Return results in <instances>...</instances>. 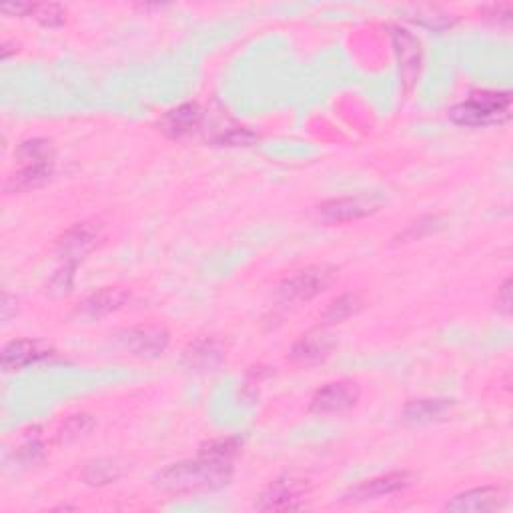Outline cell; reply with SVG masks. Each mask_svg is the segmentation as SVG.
I'll return each instance as SVG.
<instances>
[{
    "label": "cell",
    "mask_w": 513,
    "mask_h": 513,
    "mask_svg": "<svg viewBox=\"0 0 513 513\" xmlns=\"http://www.w3.org/2000/svg\"><path fill=\"white\" fill-rule=\"evenodd\" d=\"M233 475L231 462L199 454L195 462L172 464L156 475V485L171 493H197L219 490Z\"/></svg>",
    "instance_id": "1"
},
{
    "label": "cell",
    "mask_w": 513,
    "mask_h": 513,
    "mask_svg": "<svg viewBox=\"0 0 513 513\" xmlns=\"http://www.w3.org/2000/svg\"><path fill=\"white\" fill-rule=\"evenodd\" d=\"M511 112V97L508 93H475L465 102L449 111V119L464 127H485L506 123Z\"/></svg>",
    "instance_id": "2"
},
{
    "label": "cell",
    "mask_w": 513,
    "mask_h": 513,
    "mask_svg": "<svg viewBox=\"0 0 513 513\" xmlns=\"http://www.w3.org/2000/svg\"><path fill=\"white\" fill-rule=\"evenodd\" d=\"M335 269L329 265H311L297 275L289 277L279 287V295L285 301H309L319 293L327 291L335 281Z\"/></svg>",
    "instance_id": "3"
},
{
    "label": "cell",
    "mask_w": 513,
    "mask_h": 513,
    "mask_svg": "<svg viewBox=\"0 0 513 513\" xmlns=\"http://www.w3.org/2000/svg\"><path fill=\"white\" fill-rule=\"evenodd\" d=\"M307 485L301 480H277L261 493L257 508L265 511H287L299 509L305 500Z\"/></svg>",
    "instance_id": "4"
},
{
    "label": "cell",
    "mask_w": 513,
    "mask_h": 513,
    "mask_svg": "<svg viewBox=\"0 0 513 513\" xmlns=\"http://www.w3.org/2000/svg\"><path fill=\"white\" fill-rule=\"evenodd\" d=\"M359 387L353 381H335L319 389L311 402L313 413H343L358 403Z\"/></svg>",
    "instance_id": "5"
},
{
    "label": "cell",
    "mask_w": 513,
    "mask_h": 513,
    "mask_svg": "<svg viewBox=\"0 0 513 513\" xmlns=\"http://www.w3.org/2000/svg\"><path fill=\"white\" fill-rule=\"evenodd\" d=\"M335 349V337L327 332H311L303 335L297 343L291 347L289 358L299 365H315L327 359Z\"/></svg>",
    "instance_id": "6"
},
{
    "label": "cell",
    "mask_w": 513,
    "mask_h": 513,
    "mask_svg": "<svg viewBox=\"0 0 513 513\" xmlns=\"http://www.w3.org/2000/svg\"><path fill=\"white\" fill-rule=\"evenodd\" d=\"M169 345V333L159 325H141L127 333V347L137 358H156Z\"/></svg>",
    "instance_id": "7"
},
{
    "label": "cell",
    "mask_w": 513,
    "mask_h": 513,
    "mask_svg": "<svg viewBox=\"0 0 513 513\" xmlns=\"http://www.w3.org/2000/svg\"><path fill=\"white\" fill-rule=\"evenodd\" d=\"M503 503H506V498H503L501 490L477 488V490H469L465 493H459L457 498L447 503L446 509L457 513H485L500 509Z\"/></svg>",
    "instance_id": "8"
},
{
    "label": "cell",
    "mask_w": 513,
    "mask_h": 513,
    "mask_svg": "<svg viewBox=\"0 0 513 513\" xmlns=\"http://www.w3.org/2000/svg\"><path fill=\"white\" fill-rule=\"evenodd\" d=\"M410 483H411L410 473H387L384 477H376V480H369L358 485V488L347 495V500L349 501L379 500L385 498V495H394L397 491L405 490Z\"/></svg>",
    "instance_id": "9"
},
{
    "label": "cell",
    "mask_w": 513,
    "mask_h": 513,
    "mask_svg": "<svg viewBox=\"0 0 513 513\" xmlns=\"http://www.w3.org/2000/svg\"><path fill=\"white\" fill-rule=\"evenodd\" d=\"M97 243V231H94L91 225H76L71 231H68L63 239L58 243V253L60 259L65 261V265L76 267L78 259H83Z\"/></svg>",
    "instance_id": "10"
},
{
    "label": "cell",
    "mask_w": 513,
    "mask_h": 513,
    "mask_svg": "<svg viewBox=\"0 0 513 513\" xmlns=\"http://www.w3.org/2000/svg\"><path fill=\"white\" fill-rule=\"evenodd\" d=\"M201 107L197 102H185L181 107L169 111L159 120V128L161 133L167 135L169 138H182L189 133H193L197 128L199 120H201Z\"/></svg>",
    "instance_id": "11"
},
{
    "label": "cell",
    "mask_w": 513,
    "mask_h": 513,
    "mask_svg": "<svg viewBox=\"0 0 513 513\" xmlns=\"http://www.w3.org/2000/svg\"><path fill=\"white\" fill-rule=\"evenodd\" d=\"M127 301H128V293L125 289L107 287V289H101L97 293L89 295V297L81 303L78 313L86 319H99L102 315H109V313L120 309Z\"/></svg>",
    "instance_id": "12"
},
{
    "label": "cell",
    "mask_w": 513,
    "mask_h": 513,
    "mask_svg": "<svg viewBox=\"0 0 513 513\" xmlns=\"http://www.w3.org/2000/svg\"><path fill=\"white\" fill-rule=\"evenodd\" d=\"M394 42L395 50L399 57V63H402V75L405 78L407 84H411L420 71V42L413 37L411 32H407L403 29L394 31Z\"/></svg>",
    "instance_id": "13"
},
{
    "label": "cell",
    "mask_w": 513,
    "mask_h": 513,
    "mask_svg": "<svg viewBox=\"0 0 513 513\" xmlns=\"http://www.w3.org/2000/svg\"><path fill=\"white\" fill-rule=\"evenodd\" d=\"M42 358H47V351L40 349V345L37 341L19 339V341H11L4 347L0 363H3L4 371H16Z\"/></svg>",
    "instance_id": "14"
},
{
    "label": "cell",
    "mask_w": 513,
    "mask_h": 513,
    "mask_svg": "<svg viewBox=\"0 0 513 513\" xmlns=\"http://www.w3.org/2000/svg\"><path fill=\"white\" fill-rule=\"evenodd\" d=\"M371 211H376V208H371V203L363 201V199H337V201H329L319 207V215L325 221L333 223L361 219V217L369 215Z\"/></svg>",
    "instance_id": "15"
},
{
    "label": "cell",
    "mask_w": 513,
    "mask_h": 513,
    "mask_svg": "<svg viewBox=\"0 0 513 513\" xmlns=\"http://www.w3.org/2000/svg\"><path fill=\"white\" fill-rule=\"evenodd\" d=\"M225 358V351L219 341L215 339H199L193 345H189V349L185 353V359L189 363L190 369H199V371H207L213 369L219 365Z\"/></svg>",
    "instance_id": "16"
},
{
    "label": "cell",
    "mask_w": 513,
    "mask_h": 513,
    "mask_svg": "<svg viewBox=\"0 0 513 513\" xmlns=\"http://www.w3.org/2000/svg\"><path fill=\"white\" fill-rule=\"evenodd\" d=\"M52 175V163H40V164H21V169L14 172L11 181L6 182V190H29L45 185L49 177Z\"/></svg>",
    "instance_id": "17"
},
{
    "label": "cell",
    "mask_w": 513,
    "mask_h": 513,
    "mask_svg": "<svg viewBox=\"0 0 513 513\" xmlns=\"http://www.w3.org/2000/svg\"><path fill=\"white\" fill-rule=\"evenodd\" d=\"M446 399H420V402H411L405 407V420L423 423L433 421L447 411Z\"/></svg>",
    "instance_id": "18"
},
{
    "label": "cell",
    "mask_w": 513,
    "mask_h": 513,
    "mask_svg": "<svg viewBox=\"0 0 513 513\" xmlns=\"http://www.w3.org/2000/svg\"><path fill=\"white\" fill-rule=\"evenodd\" d=\"M19 156L21 164H40V163H52L55 159V151H52V145L45 138H32V141H26L19 146Z\"/></svg>",
    "instance_id": "19"
},
{
    "label": "cell",
    "mask_w": 513,
    "mask_h": 513,
    "mask_svg": "<svg viewBox=\"0 0 513 513\" xmlns=\"http://www.w3.org/2000/svg\"><path fill=\"white\" fill-rule=\"evenodd\" d=\"M361 309V299L358 295H343V297L335 299L332 305L323 313V323H341V321L349 319Z\"/></svg>",
    "instance_id": "20"
},
{
    "label": "cell",
    "mask_w": 513,
    "mask_h": 513,
    "mask_svg": "<svg viewBox=\"0 0 513 513\" xmlns=\"http://www.w3.org/2000/svg\"><path fill=\"white\" fill-rule=\"evenodd\" d=\"M119 465L111 459H99V462H93L84 472V480L89 483H109L119 477Z\"/></svg>",
    "instance_id": "21"
},
{
    "label": "cell",
    "mask_w": 513,
    "mask_h": 513,
    "mask_svg": "<svg viewBox=\"0 0 513 513\" xmlns=\"http://www.w3.org/2000/svg\"><path fill=\"white\" fill-rule=\"evenodd\" d=\"M93 420L91 415H75L68 420L63 428L58 431V441L60 443H68V441H75L81 436H84L86 431L93 428Z\"/></svg>",
    "instance_id": "22"
},
{
    "label": "cell",
    "mask_w": 513,
    "mask_h": 513,
    "mask_svg": "<svg viewBox=\"0 0 513 513\" xmlns=\"http://www.w3.org/2000/svg\"><path fill=\"white\" fill-rule=\"evenodd\" d=\"M31 16H34V19L45 26H58L65 22L66 13L60 4H32Z\"/></svg>",
    "instance_id": "23"
},
{
    "label": "cell",
    "mask_w": 513,
    "mask_h": 513,
    "mask_svg": "<svg viewBox=\"0 0 513 513\" xmlns=\"http://www.w3.org/2000/svg\"><path fill=\"white\" fill-rule=\"evenodd\" d=\"M237 451H239L237 439H219V441H213V443H208V446H205L201 449V456L233 462V457L237 456Z\"/></svg>",
    "instance_id": "24"
},
{
    "label": "cell",
    "mask_w": 513,
    "mask_h": 513,
    "mask_svg": "<svg viewBox=\"0 0 513 513\" xmlns=\"http://www.w3.org/2000/svg\"><path fill=\"white\" fill-rule=\"evenodd\" d=\"M257 141V135L251 133L247 128H231L229 133H225L219 143L229 145V146H249L251 143Z\"/></svg>",
    "instance_id": "25"
},
{
    "label": "cell",
    "mask_w": 513,
    "mask_h": 513,
    "mask_svg": "<svg viewBox=\"0 0 513 513\" xmlns=\"http://www.w3.org/2000/svg\"><path fill=\"white\" fill-rule=\"evenodd\" d=\"M498 309L503 313V315H509V311H511V281L509 279L503 283V287L498 293Z\"/></svg>",
    "instance_id": "26"
},
{
    "label": "cell",
    "mask_w": 513,
    "mask_h": 513,
    "mask_svg": "<svg viewBox=\"0 0 513 513\" xmlns=\"http://www.w3.org/2000/svg\"><path fill=\"white\" fill-rule=\"evenodd\" d=\"M32 4L31 3H11L3 6V13L8 16H26L31 14Z\"/></svg>",
    "instance_id": "27"
}]
</instances>
